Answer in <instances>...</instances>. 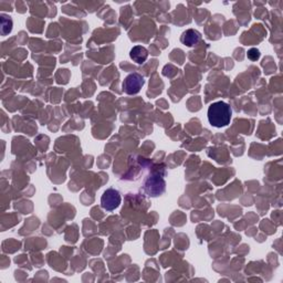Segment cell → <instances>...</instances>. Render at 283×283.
<instances>
[{"instance_id": "obj_3", "label": "cell", "mask_w": 283, "mask_h": 283, "mask_svg": "<svg viewBox=\"0 0 283 283\" xmlns=\"http://www.w3.org/2000/svg\"><path fill=\"white\" fill-rule=\"evenodd\" d=\"M145 84V80L140 73H130L124 79L122 83L123 91L128 95H135L139 93Z\"/></svg>"}, {"instance_id": "obj_6", "label": "cell", "mask_w": 283, "mask_h": 283, "mask_svg": "<svg viewBox=\"0 0 283 283\" xmlns=\"http://www.w3.org/2000/svg\"><path fill=\"white\" fill-rule=\"evenodd\" d=\"M129 57L135 62V63L143 64L148 58V51L146 48H144L142 46H135L130 49Z\"/></svg>"}, {"instance_id": "obj_5", "label": "cell", "mask_w": 283, "mask_h": 283, "mask_svg": "<svg viewBox=\"0 0 283 283\" xmlns=\"http://www.w3.org/2000/svg\"><path fill=\"white\" fill-rule=\"evenodd\" d=\"M200 39H202V34H200L199 31L195 30V29H188L183 32L181 41L182 43L187 46V47H192L197 45Z\"/></svg>"}, {"instance_id": "obj_2", "label": "cell", "mask_w": 283, "mask_h": 283, "mask_svg": "<svg viewBox=\"0 0 283 283\" xmlns=\"http://www.w3.org/2000/svg\"><path fill=\"white\" fill-rule=\"evenodd\" d=\"M166 189V183L160 175H151L144 183V191L149 197L162 196Z\"/></svg>"}, {"instance_id": "obj_7", "label": "cell", "mask_w": 283, "mask_h": 283, "mask_svg": "<svg viewBox=\"0 0 283 283\" xmlns=\"http://www.w3.org/2000/svg\"><path fill=\"white\" fill-rule=\"evenodd\" d=\"M2 24H3V28H2V33L3 36H6L7 33H9L12 30V21L11 19L8 17H2Z\"/></svg>"}, {"instance_id": "obj_1", "label": "cell", "mask_w": 283, "mask_h": 283, "mask_svg": "<svg viewBox=\"0 0 283 283\" xmlns=\"http://www.w3.org/2000/svg\"><path fill=\"white\" fill-rule=\"evenodd\" d=\"M231 106L224 101L212 103L208 107V112H207V117H208L209 124L211 126L217 128L227 126L231 121Z\"/></svg>"}, {"instance_id": "obj_8", "label": "cell", "mask_w": 283, "mask_h": 283, "mask_svg": "<svg viewBox=\"0 0 283 283\" xmlns=\"http://www.w3.org/2000/svg\"><path fill=\"white\" fill-rule=\"evenodd\" d=\"M248 59H250L251 61H257L260 58V51L258 49H250L247 53Z\"/></svg>"}, {"instance_id": "obj_4", "label": "cell", "mask_w": 283, "mask_h": 283, "mask_svg": "<svg viewBox=\"0 0 283 283\" xmlns=\"http://www.w3.org/2000/svg\"><path fill=\"white\" fill-rule=\"evenodd\" d=\"M121 202L122 197L120 191L115 188L106 189L101 197V206L106 211H113L116 208H119Z\"/></svg>"}]
</instances>
